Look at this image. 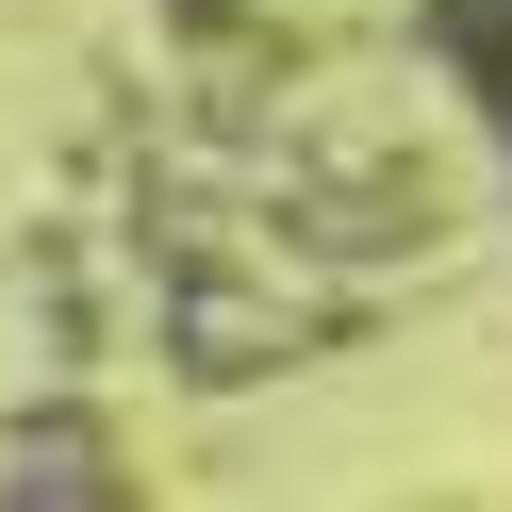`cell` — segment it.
Here are the masks:
<instances>
[{"mask_svg":"<svg viewBox=\"0 0 512 512\" xmlns=\"http://www.w3.org/2000/svg\"><path fill=\"white\" fill-rule=\"evenodd\" d=\"M430 34H446V67L479 83V116H496V149H512V0H430Z\"/></svg>","mask_w":512,"mask_h":512,"instance_id":"6da1fadb","label":"cell"}]
</instances>
